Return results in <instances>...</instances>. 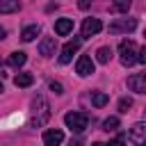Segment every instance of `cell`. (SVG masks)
<instances>
[{
  "instance_id": "6da1fadb",
  "label": "cell",
  "mask_w": 146,
  "mask_h": 146,
  "mask_svg": "<svg viewBox=\"0 0 146 146\" xmlns=\"http://www.w3.org/2000/svg\"><path fill=\"white\" fill-rule=\"evenodd\" d=\"M119 55H121V64L123 66H132L135 62H137V46H135V41H130V39H123L121 43H119Z\"/></svg>"
},
{
  "instance_id": "7a4b0ae2",
  "label": "cell",
  "mask_w": 146,
  "mask_h": 146,
  "mask_svg": "<svg viewBox=\"0 0 146 146\" xmlns=\"http://www.w3.org/2000/svg\"><path fill=\"white\" fill-rule=\"evenodd\" d=\"M48 119H50L48 103H46V98H43V96H36V98H34V119H32V125H34V128H39V125H43Z\"/></svg>"
},
{
  "instance_id": "3957f363",
  "label": "cell",
  "mask_w": 146,
  "mask_h": 146,
  "mask_svg": "<svg viewBox=\"0 0 146 146\" xmlns=\"http://www.w3.org/2000/svg\"><path fill=\"white\" fill-rule=\"evenodd\" d=\"M64 123H66L73 132H82V130H87V125H89V116H87L84 112H68V114L64 116Z\"/></svg>"
},
{
  "instance_id": "277c9868",
  "label": "cell",
  "mask_w": 146,
  "mask_h": 146,
  "mask_svg": "<svg viewBox=\"0 0 146 146\" xmlns=\"http://www.w3.org/2000/svg\"><path fill=\"white\" fill-rule=\"evenodd\" d=\"M135 27H137V18H116L114 23H110V32H112V34L132 32Z\"/></svg>"
},
{
  "instance_id": "5b68a950",
  "label": "cell",
  "mask_w": 146,
  "mask_h": 146,
  "mask_svg": "<svg viewBox=\"0 0 146 146\" xmlns=\"http://www.w3.org/2000/svg\"><path fill=\"white\" fill-rule=\"evenodd\" d=\"M80 43H82V39H71L64 48H62V55H59V64H68L71 59H73V55L80 50Z\"/></svg>"
},
{
  "instance_id": "8992f818",
  "label": "cell",
  "mask_w": 146,
  "mask_h": 146,
  "mask_svg": "<svg viewBox=\"0 0 146 146\" xmlns=\"http://www.w3.org/2000/svg\"><path fill=\"white\" fill-rule=\"evenodd\" d=\"M100 30H103L100 18H84V23H82V39H89V36L98 34Z\"/></svg>"
},
{
  "instance_id": "52a82bcc",
  "label": "cell",
  "mask_w": 146,
  "mask_h": 146,
  "mask_svg": "<svg viewBox=\"0 0 146 146\" xmlns=\"http://www.w3.org/2000/svg\"><path fill=\"white\" fill-rule=\"evenodd\" d=\"M130 141L135 146H146V123H135L130 128Z\"/></svg>"
},
{
  "instance_id": "ba28073f",
  "label": "cell",
  "mask_w": 146,
  "mask_h": 146,
  "mask_svg": "<svg viewBox=\"0 0 146 146\" xmlns=\"http://www.w3.org/2000/svg\"><path fill=\"white\" fill-rule=\"evenodd\" d=\"M75 71H78V75H91L94 73V59L89 57V55H80L78 57V64H75Z\"/></svg>"
},
{
  "instance_id": "9c48e42d",
  "label": "cell",
  "mask_w": 146,
  "mask_h": 146,
  "mask_svg": "<svg viewBox=\"0 0 146 146\" xmlns=\"http://www.w3.org/2000/svg\"><path fill=\"white\" fill-rule=\"evenodd\" d=\"M64 141V132L59 128H50L43 132V146H59Z\"/></svg>"
},
{
  "instance_id": "30bf717a",
  "label": "cell",
  "mask_w": 146,
  "mask_h": 146,
  "mask_svg": "<svg viewBox=\"0 0 146 146\" xmlns=\"http://www.w3.org/2000/svg\"><path fill=\"white\" fill-rule=\"evenodd\" d=\"M128 87L130 91H137V94H146V73H135L128 78Z\"/></svg>"
},
{
  "instance_id": "8fae6325",
  "label": "cell",
  "mask_w": 146,
  "mask_h": 146,
  "mask_svg": "<svg viewBox=\"0 0 146 146\" xmlns=\"http://www.w3.org/2000/svg\"><path fill=\"white\" fill-rule=\"evenodd\" d=\"M55 48H57V41H55V36H46V39H41V43H39V52H41L43 57H50V55H55Z\"/></svg>"
},
{
  "instance_id": "7c38bea8",
  "label": "cell",
  "mask_w": 146,
  "mask_h": 146,
  "mask_svg": "<svg viewBox=\"0 0 146 146\" xmlns=\"http://www.w3.org/2000/svg\"><path fill=\"white\" fill-rule=\"evenodd\" d=\"M71 30H73V21H71V18H59V21L55 23V32H57L59 36H66Z\"/></svg>"
},
{
  "instance_id": "4fadbf2b",
  "label": "cell",
  "mask_w": 146,
  "mask_h": 146,
  "mask_svg": "<svg viewBox=\"0 0 146 146\" xmlns=\"http://www.w3.org/2000/svg\"><path fill=\"white\" fill-rule=\"evenodd\" d=\"M21 2L18 0H0V14H14L18 11Z\"/></svg>"
},
{
  "instance_id": "5bb4252c",
  "label": "cell",
  "mask_w": 146,
  "mask_h": 146,
  "mask_svg": "<svg viewBox=\"0 0 146 146\" xmlns=\"http://www.w3.org/2000/svg\"><path fill=\"white\" fill-rule=\"evenodd\" d=\"M91 103H94V107H105L110 103V96L103 91H91Z\"/></svg>"
},
{
  "instance_id": "9a60e30c",
  "label": "cell",
  "mask_w": 146,
  "mask_h": 146,
  "mask_svg": "<svg viewBox=\"0 0 146 146\" xmlns=\"http://www.w3.org/2000/svg\"><path fill=\"white\" fill-rule=\"evenodd\" d=\"M39 32H41L39 25H27V27L21 32V39H23V41H32L34 36H39Z\"/></svg>"
},
{
  "instance_id": "2e32d148",
  "label": "cell",
  "mask_w": 146,
  "mask_h": 146,
  "mask_svg": "<svg viewBox=\"0 0 146 146\" xmlns=\"http://www.w3.org/2000/svg\"><path fill=\"white\" fill-rule=\"evenodd\" d=\"M34 82V75L32 73H18L16 78H14V84L16 87H30Z\"/></svg>"
},
{
  "instance_id": "e0dca14e",
  "label": "cell",
  "mask_w": 146,
  "mask_h": 146,
  "mask_svg": "<svg viewBox=\"0 0 146 146\" xmlns=\"http://www.w3.org/2000/svg\"><path fill=\"white\" fill-rule=\"evenodd\" d=\"M96 59H98L100 64H107V62L112 59V48H107V46L98 48V50H96Z\"/></svg>"
},
{
  "instance_id": "ac0fdd59",
  "label": "cell",
  "mask_w": 146,
  "mask_h": 146,
  "mask_svg": "<svg viewBox=\"0 0 146 146\" xmlns=\"http://www.w3.org/2000/svg\"><path fill=\"white\" fill-rule=\"evenodd\" d=\"M25 59H27V57H25V52H21V50H16V52L9 55V64H11V66H23Z\"/></svg>"
},
{
  "instance_id": "d6986e66",
  "label": "cell",
  "mask_w": 146,
  "mask_h": 146,
  "mask_svg": "<svg viewBox=\"0 0 146 146\" xmlns=\"http://www.w3.org/2000/svg\"><path fill=\"white\" fill-rule=\"evenodd\" d=\"M130 0H114V5H112V9L114 11H119V14H128V9H130Z\"/></svg>"
},
{
  "instance_id": "ffe728a7",
  "label": "cell",
  "mask_w": 146,
  "mask_h": 146,
  "mask_svg": "<svg viewBox=\"0 0 146 146\" xmlns=\"http://www.w3.org/2000/svg\"><path fill=\"white\" fill-rule=\"evenodd\" d=\"M116 128H119V119H116V116H110V119L103 121V130L110 132V130H116Z\"/></svg>"
},
{
  "instance_id": "44dd1931",
  "label": "cell",
  "mask_w": 146,
  "mask_h": 146,
  "mask_svg": "<svg viewBox=\"0 0 146 146\" xmlns=\"http://www.w3.org/2000/svg\"><path fill=\"white\" fill-rule=\"evenodd\" d=\"M130 107H132V100H130V98H121V100H119V112H121V114H125Z\"/></svg>"
},
{
  "instance_id": "7402d4cb",
  "label": "cell",
  "mask_w": 146,
  "mask_h": 146,
  "mask_svg": "<svg viewBox=\"0 0 146 146\" xmlns=\"http://www.w3.org/2000/svg\"><path fill=\"white\" fill-rule=\"evenodd\" d=\"M50 89H52L55 94H64V87H62L59 82H50Z\"/></svg>"
},
{
  "instance_id": "603a6c76",
  "label": "cell",
  "mask_w": 146,
  "mask_h": 146,
  "mask_svg": "<svg viewBox=\"0 0 146 146\" xmlns=\"http://www.w3.org/2000/svg\"><path fill=\"white\" fill-rule=\"evenodd\" d=\"M107 146H125V141H123V137H116V139H112Z\"/></svg>"
},
{
  "instance_id": "cb8c5ba5",
  "label": "cell",
  "mask_w": 146,
  "mask_h": 146,
  "mask_svg": "<svg viewBox=\"0 0 146 146\" xmlns=\"http://www.w3.org/2000/svg\"><path fill=\"white\" fill-rule=\"evenodd\" d=\"M137 62H141V64H146V46L139 50V57H137Z\"/></svg>"
},
{
  "instance_id": "d4e9b609",
  "label": "cell",
  "mask_w": 146,
  "mask_h": 146,
  "mask_svg": "<svg viewBox=\"0 0 146 146\" xmlns=\"http://www.w3.org/2000/svg\"><path fill=\"white\" fill-rule=\"evenodd\" d=\"M89 5H91V0H78V7H80V9H87Z\"/></svg>"
},
{
  "instance_id": "484cf974",
  "label": "cell",
  "mask_w": 146,
  "mask_h": 146,
  "mask_svg": "<svg viewBox=\"0 0 146 146\" xmlns=\"http://www.w3.org/2000/svg\"><path fill=\"white\" fill-rule=\"evenodd\" d=\"M68 146H82V139H71V144Z\"/></svg>"
},
{
  "instance_id": "4316f807",
  "label": "cell",
  "mask_w": 146,
  "mask_h": 146,
  "mask_svg": "<svg viewBox=\"0 0 146 146\" xmlns=\"http://www.w3.org/2000/svg\"><path fill=\"white\" fill-rule=\"evenodd\" d=\"M0 39H5V30L2 27H0Z\"/></svg>"
},
{
  "instance_id": "83f0119b",
  "label": "cell",
  "mask_w": 146,
  "mask_h": 146,
  "mask_svg": "<svg viewBox=\"0 0 146 146\" xmlns=\"http://www.w3.org/2000/svg\"><path fill=\"white\" fill-rule=\"evenodd\" d=\"M94 146H105V144H100V141H96V144H94Z\"/></svg>"
},
{
  "instance_id": "f1b7e54d",
  "label": "cell",
  "mask_w": 146,
  "mask_h": 146,
  "mask_svg": "<svg viewBox=\"0 0 146 146\" xmlns=\"http://www.w3.org/2000/svg\"><path fill=\"white\" fill-rule=\"evenodd\" d=\"M2 91H5V89H2V82H0V94H2Z\"/></svg>"
},
{
  "instance_id": "f546056e",
  "label": "cell",
  "mask_w": 146,
  "mask_h": 146,
  "mask_svg": "<svg viewBox=\"0 0 146 146\" xmlns=\"http://www.w3.org/2000/svg\"><path fill=\"white\" fill-rule=\"evenodd\" d=\"M144 36H146V30H144Z\"/></svg>"
}]
</instances>
